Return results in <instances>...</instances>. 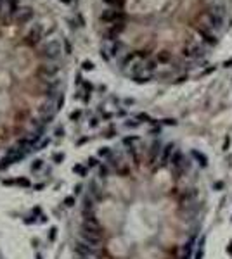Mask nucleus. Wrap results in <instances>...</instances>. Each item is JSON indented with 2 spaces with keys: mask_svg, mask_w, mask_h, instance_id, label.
I'll list each match as a JSON object with an SVG mask.
<instances>
[{
  "mask_svg": "<svg viewBox=\"0 0 232 259\" xmlns=\"http://www.w3.org/2000/svg\"><path fill=\"white\" fill-rule=\"evenodd\" d=\"M223 66H225V68H232V59H231V60H227V62H225Z\"/></svg>",
  "mask_w": 232,
  "mask_h": 259,
  "instance_id": "obj_21",
  "label": "nucleus"
},
{
  "mask_svg": "<svg viewBox=\"0 0 232 259\" xmlns=\"http://www.w3.org/2000/svg\"><path fill=\"white\" fill-rule=\"evenodd\" d=\"M194 259H204V247H198V249H196Z\"/></svg>",
  "mask_w": 232,
  "mask_h": 259,
  "instance_id": "obj_13",
  "label": "nucleus"
},
{
  "mask_svg": "<svg viewBox=\"0 0 232 259\" xmlns=\"http://www.w3.org/2000/svg\"><path fill=\"white\" fill-rule=\"evenodd\" d=\"M175 143H166V145H163L161 149V154H160V162H158V168H166V166H170V157H172V154L175 152Z\"/></svg>",
  "mask_w": 232,
  "mask_h": 259,
  "instance_id": "obj_5",
  "label": "nucleus"
},
{
  "mask_svg": "<svg viewBox=\"0 0 232 259\" xmlns=\"http://www.w3.org/2000/svg\"><path fill=\"white\" fill-rule=\"evenodd\" d=\"M61 66L57 62H43L40 68H38V76H40L43 81H49V80H54L59 73Z\"/></svg>",
  "mask_w": 232,
  "mask_h": 259,
  "instance_id": "obj_2",
  "label": "nucleus"
},
{
  "mask_svg": "<svg viewBox=\"0 0 232 259\" xmlns=\"http://www.w3.org/2000/svg\"><path fill=\"white\" fill-rule=\"evenodd\" d=\"M151 133H152V135H158V133H161V126H154V128L151 130Z\"/></svg>",
  "mask_w": 232,
  "mask_h": 259,
  "instance_id": "obj_18",
  "label": "nucleus"
},
{
  "mask_svg": "<svg viewBox=\"0 0 232 259\" xmlns=\"http://www.w3.org/2000/svg\"><path fill=\"white\" fill-rule=\"evenodd\" d=\"M231 219H232V218H231Z\"/></svg>",
  "mask_w": 232,
  "mask_h": 259,
  "instance_id": "obj_23",
  "label": "nucleus"
},
{
  "mask_svg": "<svg viewBox=\"0 0 232 259\" xmlns=\"http://www.w3.org/2000/svg\"><path fill=\"white\" fill-rule=\"evenodd\" d=\"M61 52H62L61 41L52 38V40H49L47 43H43L40 47V57H43V59H47V60H56L61 55Z\"/></svg>",
  "mask_w": 232,
  "mask_h": 259,
  "instance_id": "obj_1",
  "label": "nucleus"
},
{
  "mask_svg": "<svg viewBox=\"0 0 232 259\" xmlns=\"http://www.w3.org/2000/svg\"><path fill=\"white\" fill-rule=\"evenodd\" d=\"M191 157H192L194 162L199 164V168H208V156H206V154H203V152H199V150L192 149L191 150Z\"/></svg>",
  "mask_w": 232,
  "mask_h": 259,
  "instance_id": "obj_10",
  "label": "nucleus"
},
{
  "mask_svg": "<svg viewBox=\"0 0 232 259\" xmlns=\"http://www.w3.org/2000/svg\"><path fill=\"white\" fill-rule=\"evenodd\" d=\"M33 17V10L30 7H23L16 12V21L19 23V24H24V23H28V21Z\"/></svg>",
  "mask_w": 232,
  "mask_h": 259,
  "instance_id": "obj_9",
  "label": "nucleus"
},
{
  "mask_svg": "<svg viewBox=\"0 0 232 259\" xmlns=\"http://www.w3.org/2000/svg\"><path fill=\"white\" fill-rule=\"evenodd\" d=\"M104 2H108L111 5H123V0H104Z\"/></svg>",
  "mask_w": 232,
  "mask_h": 259,
  "instance_id": "obj_16",
  "label": "nucleus"
},
{
  "mask_svg": "<svg viewBox=\"0 0 232 259\" xmlns=\"http://www.w3.org/2000/svg\"><path fill=\"white\" fill-rule=\"evenodd\" d=\"M184 55L189 57V59L198 60V59H201V57L206 55V49L203 45H199V43H196V41H189L185 45V49H184Z\"/></svg>",
  "mask_w": 232,
  "mask_h": 259,
  "instance_id": "obj_4",
  "label": "nucleus"
},
{
  "mask_svg": "<svg viewBox=\"0 0 232 259\" xmlns=\"http://www.w3.org/2000/svg\"><path fill=\"white\" fill-rule=\"evenodd\" d=\"M42 35H43V28H42L40 24H35V26H33V28H31V30L28 31L26 38H24V41H26V45H30V47H33V45H37V43L40 41Z\"/></svg>",
  "mask_w": 232,
  "mask_h": 259,
  "instance_id": "obj_6",
  "label": "nucleus"
},
{
  "mask_svg": "<svg viewBox=\"0 0 232 259\" xmlns=\"http://www.w3.org/2000/svg\"><path fill=\"white\" fill-rule=\"evenodd\" d=\"M227 254L232 256V242H229V245H227Z\"/></svg>",
  "mask_w": 232,
  "mask_h": 259,
  "instance_id": "obj_20",
  "label": "nucleus"
},
{
  "mask_svg": "<svg viewBox=\"0 0 232 259\" xmlns=\"http://www.w3.org/2000/svg\"><path fill=\"white\" fill-rule=\"evenodd\" d=\"M83 69H89V71L94 69V64H92L90 60H85V62H83Z\"/></svg>",
  "mask_w": 232,
  "mask_h": 259,
  "instance_id": "obj_15",
  "label": "nucleus"
},
{
  "mask_svg": "<svg viewBox=\"0 0 232 259\" xmlns=\"http://www.w3.org/2000/svg\"><path fill=\"white\" fill-rule=\"evenodd\" d=\"M213 69H215V68H208V69L204 71V73H201V76H206V74H210V73H212Z\"/></svg>",
  "mask_w": 232,
  "mask_h": 259,
  "instance_id": "obj_19",
  "label": "nucleus"
},
{
  "mask_svg": "<svg viewBox=\"0 0 232 259\" xmlns=\"http://www.w3.org/2000/svg\"><path fill=\"white\" fill-rule=\"evenodd\" d=\"M121 50H123V43L120 40H106L101 54L104 55V59H111V57H118Z\"/></svg>",
  "mask_w": 232,
  "mask_h": 259,
  "instance_id": "obj_3",
  "label": "nucleus"
},
{
  "mask_svg": "<svg viewBox=\"0 0 232 259\" xmlns=\"http://www.w3.org/2000/svg\"><path fill=\"white\" fill-rule=\"evenodd\" d=\"M223 187H225V183H223L222 180H218V181H215V183H213V188L218 190V192H220V190H223Z\"/></svg>",
  "mask_w": 232,
  "mask_h": 259,
  "instance_id": "obj_14",
  "label": "nucleus"
},
{
  "mask_svg": "<svg viewBox=\"0 0 232 259\" xmlns=\"http://www.w3.org/2000/svg\"><path fill=\"white\" fill-rule=\"evenodd\" d=\"M196 31L199 33V36L203 38V41H206L208 45H217V41H218V38L213 35V31L212 30H208V28H203V26H199V28H196Z\"/></svg>",
  "mask_w": 232,
  "mask_h": 259,
  "instance_id": "obj_8",
  "label": "nucleus"
},
{
  "mask_svg": "<svg viewBox=\"0 0 232 259\" xmlns=\"http://www.w3.org/2000/svg\"><path fill=\"white\" fill-rule=\"evenodd\" d=\"M158 64H161V66H165V64H168L170 60H172V55H170V52H166V50H163V52H160L158 54Z\"/></svg>",
  "mask_w": 232,
  "mask_h": 259,
  "instance_id": "obj_12",
  "label": "nucleus"
},
{
  "mask_svg": "<svg viewBox=\"0 0 232 259\" xmlns=\"http://www.w3.org/2000/svg\"><path fill=\"white\" fill-rule=\"evenodd\" d=\"M229 143H231V138L227 137V138L223 140V150H229Z\"/></svg>",
  "mask_w": 232,
  "mask_h": 259,
  "instance_id": "obj_17",
  "label": "nucleus"
},
{
  "mask_svg": "<svg viewBox=\"0 0 232 259\" xmlns=\"http://www.w3.org/2000/svg\"><path fill=\"white\" fill-rule=\"evenodd\" d=\"M62 2H66V4H68V2H70V0H62Z\"/></svg>",
  "mask_w": 232,
  "mask_h": 259,
  "instance_id": "obj_22",
  "label": "nucleus"
},
{
  "mask_svg": "<svg viewBox=\"0 0 232 259\" xmlns=\"http://www.w3.org/2000/svg\"><path fill=\"white\" fill-rule=\"evenodd\" d=\"M123 17H125L123 12L118 9H108L101 14V19L109 23V24H113V23H123Z\"/></svg>",
  "mask_w": 232,
  "mask_h": 259,
  "instance_id": "obj_7",
  "label": "nucleus"
},
{
  "mask_svg": "<svg viewBox=\"0 0 232 259\" xmlns=\"http://www.w3.org/2000/svg\"><path fill=\"white\" fill-rule=\"evenodd\" d=\"M184 161H185V154L180 149H175V152H173L172 157H170V166L172 168H177V166H180Z\"/></svg>",
  "mask_w": 232,
  "mask_h": 259,
  "instance_id": "obj_11",
  "label": "nucleus"
}]
</instances>
